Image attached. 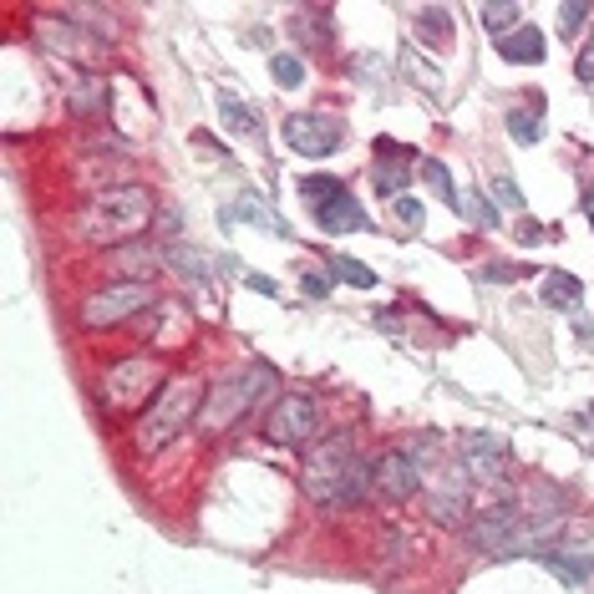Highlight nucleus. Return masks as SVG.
Wrapping results in <instances>:
<instances>
[{
    "instance_id": "nucleus-26",
    "label": "nucleus",
    "mask_w": 594,
    "mask_h": 594,
    "mask_svg": "<svg viewBox=\"0 0 594 594\" xmlns=\"http://www.w3.org/2000/svg\"><path fill=\"white\" fill-rule=\"evenodd\" d=\"M270 77H275V87H285V92H295V87L305 82V61L290 52H275L270 56Z\"/></svg>"
},
{
    "instance_id": "nucleus-37",
    "label": "nucleus",
    "mask_w": 594,
    "mask_h": 594,
    "mask_svg": "<svg viewBox=\"0 0 594 594\" xmlns=\"http://www.w3.org/2000/svg\"><path fill=\"white\" fill-rule=\"evenodd\" d=\"M244 285H249V290H260V295H279V285H275V279H264V275H249Z\"/></svg>"
},
{
    "instance_id": "nucleus-30",
    "label": "nucleus",
    "mask_w": 594,
    "mask_h": 594,
    "mask_svg": "<svg viewBox=\"0 0 594 594\" xmlns=\"http://www.w3.org/2000/svg\"><path fill=\"white\" fill-rule=\"evenodd\" d=\"M462 208H468V219L478 224V229H498V208L488 204L483 194H478V198H468V204H462Z\"/></svg>"
},
{
    "instance_id": "nucleus-21",
    "label": "nucleus",
    "mask_w": 594,
    "mask_h": 594,
    "mask_svg": "<svg viewBox=\"0 0 594 594\" xmlns=\"http://www.w3.org/2000/svg\"><path fill=\"white\" fill-rule=\"evenodd\" d=\"M219 123L229 127V133L260 138V117H254V107H249L244 98H235V92H224V98H219Z\"/></svg>"
},
{
    "instance_id": "nucleus-27",
    "label": "nucleus",
    "mask_w": 594,
    "mask_h": 594,
    "mask_svg": "<svg viewBox=\"0 0 594 594\" xmlns=\"http://www.w3.org/2000/svg\"><path fill=\"white\" fill-rule=\"evenodd\" d=\"M509 133H513V142H539L544 138V117H539V107H518V112H509Z\"/></svg>"
},
{
    "instance_id": "nucleus-10",
    "label": "nucleus",
    "mask_w": 594,
    "mask_h": 594,
    "mask_svg": "<svg viewBox=\"0 0 594 594\" xmlns=\"http://www.w3.org/2000/svg\"><path fill=\"white\" fill-rule=\"evenodd\" d=\"M462 462H468L472 478H488V483H503V462H509V443L498 432H462Z\"/></svg>"
},
{
    "instance_id": "nucleus-33",
    "label": "nucleus",
    "mask_w": 594,
    "mask_h": 594,
    "mask_svg": "<svg viewBox=\"0 0 594 594\" xmlns=\"http://www.w3.org/2000/svg\"><path fill=\"white\" fill-rule=\"evenodd\" d=\"M331 279H335V275H316V270H310V275L300 279V290L310 295V300H325V295H331Z\"/></svg>"
},
{
    "instance_id": "nucleus-38",
    "label": "nucleus",
    "mask_w": 594,
    "mask_h": 594,
    "mask_svg": "<svg viewBox=\"0 0 594 594\" xmlns=\"http://www.w3.org/2000/svg\"><path fill=\"white\" fill-rule=\"evenodd\" d=\"M584 214H590V224H594V189L584 194Z\"/></svg>"
},
{
    "instance_id": "nucleus-34",
    "label": "nucleus",
    "mask_w": 594,
    "mask_h": 594,
    "mask_svg": "<svg viewBox=\"0 0 594 594\" xmlns=\"http://www.w3.org/2000/svg\"><path fill=\"white\" fill-rule=\"evenodd\" d=\"M574 77H580V82H594V42L580 46V56H574Z\"/></svg>"
},
{
    "instance_id": "nucleus-17",
    "label": "nucleus",
    "mask_w": 594,
    "mask_h": 594,
    "mask_svg": "<svg viewBox=\"0 0 594 594\" xmlns=\"http://www.w3.org/2000/svg\"><path fill=\"white\" fill-rule=\"evenodd\" d=\"M534 559H539L544 569H549V574H559V580L564 584H584L594 574V553L590 549H544V553H534Z\"/></svg>"
},
{
    "instance_id": "nucleus-14",
    "label": "nucleus",
    "mask_w": 594,
    "mask_h": 594,
    "mask_svg": "<svg viewBox=\"0 0 594 594\" xmlns=\"http://www.w3.org/2000/svg\"><path fill=\"white\" fill-rule=\"evenodd\" d=\"M158 260H163V254L152 244H123V249H112L102 264H107L112 275H123V285H142V275L158 270Z\"/></svg>"
},
{
    "instance_id": "nucleus-16",
    "label": "nucleus",
    "mask_w": 594,
    "mask_h": 594,
    "mask_svg": "<svg viewBox=\"0 0 594 594\" xmlns=\"http://www.w3.org/2000/svg\"><path fill=\"white\" fill-rule=\"evenodd\" d=\"M427 513L437 518V524H462V513H468V488H462V478H457V472H447L443 483L432 488Z\"/></svg>"
},
{
    "instance_id": "nucleus-6",
    "label": "nucleus",
    "mask_w": 594,
    "mask_h": 594,
    "mask_svg": "<svg viewBox=\"0 0 594 594\" xmlns=\"http://www.w3.org/2000/svg\"><path fill=\"white\" fill-rule=\"evenodd\" d=\"M152 305V285H107V290L87 295L82 310H77V320H82L87 331H107V325H117V320H133L138 310H148Z\"/></svg>"
},
{
    "instance_id": "nucleus-29",
    "label": "nucleus",
    "mask_w": 594,
    "mask_h": 594,
    "mask_svg": "<svg viewBox=\"0 0 594 594\" xmlns=\"http://www.w3.org/2000/svg\"><path fill=\"white\" fill-rule=\"evenodd\" d=\"M584 21H590V5H584V0H569V5H559V31H564V36H574Z\"/></svg>"
},
{
    "instance_id": "nucleus-3",
    "label": "nucleus",
    "mask_w": 594,
    "mask_h": 594,
    "mask_svg": "<svg viewBox=\"0 0 594 594\" xmlns=\"http://www.w3.org/2000/svg\"><path fill=\"white\" fill-rule=\"evenodd\" d=\"M264 391H275V372H270V366H244V372L224 376L204 401V432L235 427L239 416L254 412V401H260Z\"/></svg>"
},
{
    "instance_id": "nucleus-31",
    "label": "nucleus",
    "mask_w": 594,
    "mask_h": 594,
    "mask_svg": "<svg viewBox=\"0 0 594 594\" xmlns=\"http://www.w3.org/2000/svg\"><path fill=\"white\" fill-rule=\"evenodd\" d=\"M391 214H397V224H407V229H422V219H427V214H422V204H416V198H407V194L391 204Z\"/></svg>"
},
{
    "instance_id": "nucleus-2",
    "label": "nucleus",
    "mask_w": 594,
    "mask_h": 594,
    "mask_svg": "<svg viewBox=\"0 0 594 594\" xmlns=\"http://www.w3.org/2000/svg\"><path fill=\"white\" fill-rule=\"evenodd\" d=\"M204 401H208V391L198 387L194 376H179V381H168L163 391H152V407L138 416V432H133L138 453H158V447H168L179 432H189V422L198 416Z\"/></svg>"
},
{
    "instance_id": "nucleus-8",
    "label": "nucleus",
    "mask_w": 594,
    "mask_h": 594,
    "mask_svg": "<svg viewBox=\"0 0 594 594\" xmlns=\"http://www.w3.org/2000/svg\"><path fill=\"white\" fill-rule=\"evenodd\" d=\"M310 432H316V401L300 397V391L279 397L275 412H270V422H264V437L279 443V447H300Z\"/></svg>"
},
{
    "instance_id": "nucleus-25",
    "label": "nucleus",
    "mask_w": 594,
    "mask_h": 594,
    "mask_svg": "<svg viewBox=\"0 0 594 594\" xmlns=\"http://www.w3.org/2000/svg\"><path fill=\"white\" fill-rule=\"evenodd\" d=\"M416 168H422V179L443 194V204H453V208H462V198H457V189H453V173H447V163L443 158H416Z\"/></svg>"
},
{
    "instance_id": "nucleus-32",
    "label": "nucleus",
    "mask_w": 594,
    "mask_h": 594,
    "mask_svg": "<svg viewBox=\"0 0 594 594\" xmlns=\"http://www.w3.org/2000/svg\"><path fill=\"white\" fill-rule=\"evenodd\" d=\"M493 204H503V208H518V204H524L518 183H513V179H498V183H493Z\"/></svg>"
},
{
    "instance_id": "nucleus-24",
    "label": "nucleus",
    "mask_w": 594,
    "mask_h": 594,
    "mask_svg": "<svg viewBox=\"0 0 594 594\" xmlns=\"http://www.w3.org/2000/svg\"><path fill=\"white\" fill-rule=\"evenodd\" d=\"M478 15H483V31H493V42H498V36H509V31H518V21H524V11H518V5H509V0L478 5Z\"/></svg>"
},
{
    "instance_id": "nucleus-23",
    "label": "nucleus",
    "mask_w": 594,
    "mask_h": 594,
    "mask_svg": "<svg viewBox=\"0 0 594 594\" xmlns=\"http://www.w3.org/2000/svg\"><path fill=\"white\" fill-rule=\"evenodd\" d=\"M397 61H401V77H407V82H416L422 92H427V98H437V92H443V71H432L427 61L412 52V46H401Z\"/></svg>"
},
{
    "instance_id": "nucleus-36",
    "label": "nucleus",
    "mask_w": 594,
    "mask_h": 594,
    "mask_svg": "<svg viewBox=\"0 0 594 594\" xmlns=\"http://www.w3.org/2000/svg\"><path fill=\"white\" fill-rule=\"evenodd\" d=\"M513 235H518V244H539V239H544V224H534V219H528V214H524Z\"/></svg>"
},
{
    "instance_id": "nucleus-15",
    "label": "nucleus",
    "mask_w": 594,
    "mask_h": 594,
    "mask_svg": "<svg viewBox=\"0 0 594 594\" xmlns=\"http://www.w3.org/2000/svg\"><path fill=\"white\" fill-rule=\"evenodd\" d=\"M498 56H503V61H513V67H539V61H544V31L524 21L518 31L498 36Z\"/></svg>"
},
{
    "instance_id": "nucleus-18",
    "label": "nucleus",
    "mask_w": 594,
    "mask_h": 594,
    "mask_svg": "<svg viewBox=\"0 0 594 594\" xmlns=\"http://www.w3.org/2000/svg\"><path fill=\"white\" fill-rule=\"evenodd\" d=\"M580 300H584V285L574 275L553 270V275L544 279V305H549V310H564V316H574V310H580Z\"/></svg>"
},
{
    "instance_id": "nucleus-1",
    "label": "nucleus",
    "mask_w": 594,
    "mask_h": 594,
    "mask_svg": "<svg viewBox=\"0 0 594 594\" xmlns=\"http://www.w3.org/2000/svg\"><path fill=\"white\" fill-rule=\"evenodd\" d=\"M152 219V198L142 183H112L87 198L82 219H77V235L92 239V244H112V239H138Z\"/></svg>"
},
{
    "instance_id": "nucleus-28",
    "label": "nucleus",
    "mask_w": 594,
    "mask_h": 594,
    "mask_svg": "<svg viewBox=\"0 0 594 594\" xmlns=\"http://www.w3.org/2000/svg\"><path fill=\"white\" fill-rule=\"evenodd\" d=\"M331 270H335V279H346L356 290H372L376 285V270H366L361 260H346V254H331Z\"/></svg>"
},
{
    "instance_id": "nucleus-20",
    "label": "nucleus",
    "mask_w": 594,
    "mask_h": 594,
    "mask_svg": "<svg viewBox=\"0 0 594 594\" xmlns=\"http://www.w3.org/2000/svg\"><path fill=\"white\" fill-rule=\"evenodd\" d=\"M416 31H422V42L427 46H453V11L447 5H422L416 11Z\"/></svg>"
},
{
    "instance_id": "nucleus-12",
    "label": "nucleus",
    "mask_w": 594,
    "mask_h": 594,
    "mask_svg": "<svg viewBox=\"0 0 594 594\" xmlns=\"http://www.w3.org/2000/svg\"><path fill=\"white\" fill-rule=\"evenodd\" d=\"M376 488H381V498H391V503H407V498L422 488L416 457L412 453H387L381 462H376Z\"/></svg>"
},
{
    "instance_id": "nucleus-9",
    "label": "nucleus",
    "mask_w": 594,
    "mask_h": 594,
    "mask_svg": "<svg viewBox=\"0 0 594 594\" xmlns=\"http://www.w3.org/2000/svg\"><path fill=\"white\" fill-rule=\"evenodd\" d=\"M148 391H158V372H152L142 356L117 361L107 372V381H102V401H107V407H138Z\"/></svg>"
},
{
    "instance_id": "nucleus-35",
    "label": "nucleus",
    "mask_w": 594,
    "mask_h": 594,
    "mask_svg": "<svg viewBox=\"0 0 594 594\" xmlns=\"http://www.w3.org/2000/svg\"><path fill=\"white\" fill-rule=\"evenodd\" d=\"M483 279H488V285H509V279H518V270L503 264V260H493V264H483Z\"/></svg>"
},
{
    "instance_id": "nucleus-22",
    "label": "nucleus",
    "mask_w": 594,
    "mask_h": 594,
    "mask_svg": "<svg viewBox=\"0 0 594 594\" xmlns=\"http://www.w3.org/2000/svg\"><path fill=\"white\" fill-rule=\"evenodd\" d=\"M71 112H87V117H98L102 107H107V82L102 77H77L71 82Z\"/></svg>"
},
{
    "instance_id": "nucleus-13",
    "label": "nucleus",
    "mask_w": 594,
    "mask_h": 594,
    "mask_svg": "<svg viewBox=\"0 0 594 594\" xmlns=\"http://www.w3.org/2000/svg\"><path fill=\"white\" fill-rule=\"evenodd\" d=\"M518 524H524V513L513 509V503H498V509H488L483 518L468 528V539L478 544V549H488V553H503L509 549V539L518 534Z\"/></svg>"
},
{
    "instance_id": "nucleus-19",
    "label": "nucleus",
    "mask_w": 594,
    "mask_h": 594,
    "mask_svg": "<svg viewBox=\"0 0 594 594\" xmlns=\"http://www.w3.org/2000/svg\"><path fill=\"white\" fill-rule=\"evenodd\" d=\"M163 264H168V270H173L179 279H189V285H208V260L198 254V249L168 244V249H163Z\"/></svg>"
},
{
    "instance_id": "nucleus-4",
    "label": "nucleus",
    "mask_w": 594,
    "mask_h": 594,
    "mask_svg": "<svg viewBox=\"0 0 594 594\" xmlns=\"http://www.w3.org/2000/svg\"><path fill=\"white\" fill-rule=\"evenodd\" d=\"M300 198L310 204V214H316V224L325 229V235H366L372 229V219H366V208L351 198V189L341 179H331V173H310V179H300Z\"/></svg>"
},
{
    "instance_id": "nucleus-7",
    "label": "nucleus",
    "mask_w": 594,
    "mask_h": 594,
    "mask_svg": "<svg viewBox=\"0 0 594 594\" xmlns=\"http://www.w3.org/2000/svg\"><path fill=\"white\" fill-rule=\"evenodd\" d=\"M285 142L295 152H305V158H331L346 142V127L331 112H290L285 117Z\"/></svg>"
},
{
    "instance_id": "nucleus-5",
    "label": "nucleus",
    "mask_w": 594,
    "mask_h": 594,
    "mask_svg": "<svg viewBox=\"0 0 594 594\" xmlns=\"http://www.w3.org/2000/svg\"><path fill=\"white\" fill-rule=\"evenodd\" d=\"M351 468H356V447H351V432H335L331 443H320L316 453L305 457V493L325 503V509H341V488H346Z\"/></svg>"
},
{
    "instance_id": "nucleus-11",
    "label": "nucleus",
    "mask_w": 594,
    "mask_h": 594,
    "mask_svg": "<svg viewBox=\"0 0 594 594\" xmlns=\"http://www.w3.org/2000/svg\"><path fill=\"white\" fill-rule=\"evenodd\" d=\"M407 173H412V152L401 148L397 138H376V168H372L376 194L397 204L401 189H407Z\"/></svg>"
}]
</instances>
